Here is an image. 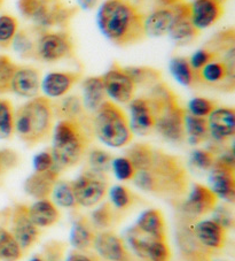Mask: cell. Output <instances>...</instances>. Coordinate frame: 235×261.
I'll return each instance as SVG.
<instances>
[{
    "mask_svg": "<svg viewBox=\"0 0 235 261\" xmlns=\"http://www.w3.org/2000/svg\"><path fill=\"white\" fill-rule=\"evenodd\" d=\"M174 0H159V6L144 16L143 30L148 37L159 38L168 36L174 23L175 14L172 8Z\"/></svg>",
    "mask_w": 235,
    "mask_h": 261,
    "instance_id": "obj_11",
    "label": "cell"
},
{
    "mask_svg": "<svg viewBox=\"0 0 235 261\" xmlns=\"http://www.w3.org/2000/svg\"><path fill=\"white\" fill-rule=\"evenodd\" d=\"M23 256V250L15 237L7 229L0 227V260L20 261Z\"/></svg>",
    "mask_w": 235,
    "mask_h": 261,
    "instance_id": "obj_34",
    "label": "cell"
},
{
    "mask_svg": "<svg viewBox=\"0 0 235 261\" xmlns=\"http://www.w3.org/2000/svg\"><path fill=\"white\" fill-rule=\"evenodd\" d=\"M66 245L65 243L52 241L45 244L43 249L44 259L46 261H62L65 255Z\"/></svg>",
    "mask_w": 235,
    "mask_h": 261,
    "instance_id": "obj_48",
    "label": "cell"
},
{
    "mask_svg": "<svg viewBox=\"0 0 235 261\" xmlns=\"http://www.w3.org/2000/svg\"><path fill=\"white\" fill-rule=\"evenodd\" d=\"M51 196L53 198L54 205H57L62 208H76L77 204L72 183L69 181H60L57 179L54 184Z\"/></svg>",
    "mask_w": 235,
    "mask_h": 261,
    "instance_id": "obj_35",
    "label": "cell"
},
{
    "mask_svg": "<svg viewBox=\"0 0 235 261\" xmlns=\"http://www.w3.org/2000/svg\"><path fill=\"white\" fill-rule=\"evenodd\" d=\"M185 136L187 137L188 143L192 145H198L209 138V130L205 118H197L189 113L185 114L184 118Z\"/></svg>",
    "mask_w": 235,
    "mask_h": 261,
    "instance_id": "obj_31",
    "label": "cell"
},
{
    "mask_svg": "<svg viewBox=\"0 0 235 261\" xmlns=\"http://www.w3.org/2000/svg\"><path fill=\"white\" fill-rule=\"evenodd\" d=\"M175 14L174 23L169 33V37L178 45H186L195 39L200 31L193 25L189 16V4L184 0H174L172 4Z\"/></svg>",
    "mask_w": 235,
    "mask_h": 261,
    "instance_id": "obj_14",
    "label": "cell"
},
{
    "mask_svg": "<svg viewBox=\"0 0 235 261\" xmlns=\"http://www.w3.org/2000/svg\"><path fill=\"white\" fill-rule=\"evenodd\" d=\"M65 261H100L97 256L84 254L82 252H71Z\"/></svg>",
    "mask_w": 235,
    "mask_h": 261,
    "instance_id": "obj_52",
    "label": "cell"
},
{
    "mask_svg": "<svg viewBox=\"0 0 235 261\" xmlns=\"http://www.w3.org/2000/svg\"><path fill=\"white\" fill-rule=\"evenodd\" d=\"M125 71L135 85H155L161 82L162 75L159 70L149 67H125Z\"/></svg>",
    "mask_w": 235,
    "mask_h": 261,
    "instance_id": "obj_36",
    "label": "cell"
},
{
    "mask_svg": "<svg viewBox=\"0 0 235 261\" xmlns=\"http://www.w3.org/2000/svg\"><path fill=\"white\" fill-rule=\"evenodd\" d=\"M134 227L154 240H166L165 220L160 210L149 208L143 211Z\"/></svg>",
    "mask_w": 235,
    "mask_h": 261,
    "instance_id": "obj_25",
    "label": "cell"
},
{
    "mask_svg": "<svg viewBox=\"0 0 235 261\" xmlns=\"http://www.w3.org/2000/svg\"><path fill=\"white\" fill-rule=\"evenodd\" d=\"M234 169L215 161L209 170V188L211 191L218 198L229 202H233L235 199Z\"/></svg>",
    "mask_w": 235,
    "mask_h": 261,
    "instance_id": "obj_19",
    "label": "cell"
},
{
    "mask_svg": "<svg viewBox=\"0 0 235 261\" xmlns=\"http://www.w3.org/2000/svg\"><path fill=\"white\" fill-rule=\"evenodd\" d=\"M133 182L140 190L169 198L183 197L189 183L182 160L156 148L151 166L135 172Z\"/></svg>",
    "mask_w": 235,
    "mask_h": 261,
    "instance_id": "obj_2",
    "label": "cell"
},
{
    "mask_svg": "<svg viewBox=\"0 0 235 261\" xmlns=\"http://www.w3.org/2000/svg\"><path fill=\"white\" fill-rule=\"evenodd\" d=\"M212 220L217 222L219 226L223 227L224 229L232 228L234 223L233 214L225 206H216L214 211H212Z\"/></svg>",
    "mask_w": 235,
    "mask_h": 261,
    "instance_id": "obj_50",
    "label": "cell"
},
{
    "mask_svg": "<svg viewBox=\"0 0 235 261\" xmlns=\"http://www.w3.org/2000/svg\"><path fill=\"white\" fill-rule=\"evenodd\" d=\"M216 2H218V3H220V4H223L224 2H226V0H216Z\"/></svg>",
    "mask_w": 235,
    "mask_h": 261,
    "instance_id": "obj_55",
    "label": "cell"
},
{
    "mask_svg": "<svg viewBox=\"0 0 235 261\" xmlns=\"http://www.w3.org/2000/svg\"><path fill=\"white\" fill-rule=\"evenodd\" d=\"M19 31V21L10 14L0 15V47L8 48Z\"/></svg>",
    "mask_w": 235,
    "mask_h": 261,
    "instance_id": "obj_39",
    "label": "cell"
},
{
    "mask_svg": "<svg viewBox=\"0 0 235 261\" xmlns=\"http://www.w3.org/2000/svg\"><path fill=\"white\" fill-rule=\"evenodd\" d=\"M12 233L19 243L21 249H30L39 237V229L31 221L28 206L16 205L12 217Z\"/></svg>",
    "mask_w": 235,
    "mask_h": 261,
    "instance_id": "obj_15",
    "label": "cell"
},
{
    "mask_svg": "<svg viewBox=\"0 0 235 261\" xmlns=\"http://www.w3.org/2000/svg\"><path fill=\"white\" fill-rule=\"evenodd\" d=\"M40 31H42V28H38L36 25L17 31L12 43L13 49L17 53V56L23 59H34L36 42H37Z\"/></svg>",
    "mask_w": 235,
    "mask_h": 261,
    "instance_id": "obj_29",
    "label": "cell"
},
{
    "mask_svg": "<svg viewBox=\"0 0 235 261\" xmlns=\"http://www.w3.org/2000/svg\"><path fill=\"white\" fill-rule=\"evenodd\" d=\"M144 15L129 0H106L97 13L100 33L117 46L137 44L146 37Z\"/></svg>",
    "mask_w": 235,
    "mask_h": 261,
    "instance_id": "obj_1",
    "label": "cell"
},
{
    "mask_svg": "<svg viewBox=\"0 0 235 261\" xmlns=\"http://www.w3.org/2000/svg\"><path fill=\"white\" fill-rule=\"evenodd\" d=\"M218 204V197L209 187L203 184H194L189 195L183 204L184 213L188 217L197 218L211 213Z\"/></svg>",
    "mask_w": 235,
    "mask_h": 261,
    "instance_id": "obj_13",
    "label": "cell"
},
{
    "mask_svg": "<svg viewBox=\"0 0 235 261\" xmlns=\"http://www.w3.org/2000/svg\"><path fill=\"white\" fill-rule=\"evenodd\" d=\"M53 111L54 114L60 116L61 120H74L87 123L86 111L84 110L82 99L77 96H70L62 99L55 106V109L53 107Z\"/></svg>",
    "mask_w": 235,
    "mask_h": 261,
    "instance_id": "obj_30",
    "label": "cell"
},
{
    "mask_svg": "<svg viewBox=\"0 0 235 261\" xmlns=\"http://www.w3.org/2000/svg\"><path fill=\"white\" fill-rule=\"evenodd\" d=\"M71 183L78 206H96L108 192V183L105 175L94 173L90 169L85 170Z\"/></svg>",
    "mask_w": 235,
    "mask_h": 261,
    "instance_id": "obj_9",
    "label": "cell"
},
{
    "mask_svg": "<svg viewBox=\"0 0 235 261\" xmlns=\"http://www.w3.org/2000/svg\"><path fill=\"white\" fill-rule=\"evenodd\" d=\"M17 10L36 27L46 30L67 28L77 13L76 8L67 6L62 0H19Z\"/></svg>",
    "mask_w": 235,
    "mask_h": 261,
    "instance_id": "obj_7",
    "label": "cell"
},
{
    "mask_svg": "<svg viewBox=\"0 0 235 261\" xmlns=\"http://www.w3.org/2000/svg\"><path fill=\"white\" fill-rule=\"evenodd\" d=\"M111 170L115 177L120 181H130L133 179L135 169L131 161L126 156H119V158L112 159Z\"/></svg>",
    "mask_w": 235,
    "mask_h": 261,
    "instance_id": "obj_46",
    "label": "cell"
},
{
    "mask_svg": "<svg viewBox=\"0 0 235 261\" xmlns=\"http://www.w3.org/2000/svg\"><path fill=\"white\" fill-rule=\"evenodd\" d=\"M17 66L7 56H0V93L11 91L12 79Z\"/></svg>",
    "mask_w": 235,
    "mask_h": 261,
    "instance_id": "obj_42",
    "label": "cell"
},
{
    "mask_svg": "<svg viewBox=\"0 0 235 261\" xmlns=\"http://www.w3.org/2000/svg\"><path fill=\"white\" fill-rule=\"evenodd\" d=\"M92 132L102 144L114 148L126 146L133 138L128 116L121 107L109 100L103 102L94 113Z\"/></svg>",
    "mask_w": 235,
    "mask_h": 261,
    "instance_id": "obj_6",
    "label": "cell"
},
{
    "mask_svg": "<svg viewBox=\"0 0 235 261\" xmlns=\"http://www.w3.org/2000/svg\"><path fill=\"white\" fill-rule=\"evenodd\" d=\"M82 79L78 71H52L44 76L40 89L46 98H61Z\"/></svg>",
    "mask_w": 235,
    "mask_h": 261,
    "instance_id": "obj_20",
    "label": "cell"
},
{
    "mask_svg": "<svg viewBox=\"0 0 235 261\" xmlns=\"http://www.w3.org/2000/svg\"><path fill=\"white\" fill-rule=\"evenodd\" d=\"M115 220L116 215L114 207L109 202H106V204L99 206L97 210L93 211L90 222H91L93 228L99 229V230H105L115 223Z\"/></svg>",
    "mask_w": 235,
    "mask_h": 261,
    "instance_id": "obj_37",
    "label": "cell"
},
{
    "mask_svg": "<svg viewBox=\"0 0 235 261\" xmlns=\"http://www.w3.org/2000/svg\"><path fill=\"white\" fill-rule=\"evenodd\" d=\"M216 161L215 153L209 150H203V148H196L191 153L189 156V163L200 170H210Z\"/></svg>",
    "mask_w": 235,
    "mask_h": 261,
    "instance_id": "obj_45",
    "label": "cell"
},
{
    "mask_svg": "<svg viewBox=\"0 0 235 261\" xmlns=\"http://www.w3.org/2000/svg\"><path fill=\"white\" fill-rule=\"evenodd\" d=\"M107 97L120 103H128L134 98L137 85L119 64L112 65L101 76Z\"/></svg>",
    "mask_w": 235,
    "mask_h": 261,
    "instance_id": "obj_10",
    "label": "cell"
},
{
    "mask_svg": "<svg viewBox=\"0 0 235 261\" xmlns=\"http://www.w3.org/2000/svg\"><path fill=\"white\" fill-rule=\"evenodd\" d=\"M14 135V111L10 100L0 99V139H10Z\"/></svg>",
    "mask_w": 235,
    "mask_h": 261,
    "instance_id": "obj_38",
    "label": "cell"
},
{
    "mask_svg": "<svg viewBox=\"0 0 235 261\" xmlns=\"http://www.w3.org/2000/svg\"><path fill=\"white\" fill-rule=\"evenodd\" d=\"M197 82L221 88L224 90L234 89L235 74L230 73L227 67L219 60L211 61L202 69L196 71Z\"/></svg>",
    "mask_w": 235,
    "mask_h": 261,
    "instance_id": "obj_22",
    "label": "cell"
},
{
    "mask_svg": "<svg viewBox=\"0 0 235 261\" xmlns=\"http://www.w3.org/2000/svg\"><path fill=\"white\" fill-rule=\"evenodd\" d=\"M217 261H221V260H217Z\"/></svg>",
    "mask_w": 235,
    "mask_h": 261,
    "instance_id": "obj_57",
    "label": "cell"
},
{
    "mask_svg": "<svg viewBox=\"0 0 235 261\" xmlns=\"http://www.w3.org/2000/svg\"><path fill=\"white\" fill-rule=\"evenodd\" d=\"M209 137L216 143H225L235 134V112L229 107H216L208 116Z\"/></svg>",
    "mask_w": 235,
    "mask_h": 261,
    "instance_id": "obj_16",
    "label": "cell"
},
{
    "mask_svg": "<svg viewBox=\"0 0 235 261\" xmlns=\"http://www.w3.org/2000/svg\"><path fill=\"white\" fill-rule=\"evenodd\" d=\"M155 148L144 143H138L126 151V158L133 165L135 172L144 170L151 166Z\"/></svg>",
    "mask_w": 235,
    "mask_h": 261,
    "instance_id": "obj_33",
    "label": "cell"
},
{
    "mask_svg": "<svg viewBox=\"0 0 235 261\" xmlns=\"http://www.w3.org/2000/svg\"><path fill=\"white\" fill-rule=\"evenodd\" d=\"M60 175V170L56 167L47 170V172L34 173L25 179L24 191L26 195L35 199H47L51 196L54 184L56 183Z\"/></svg>",
    "mask_w": 235,
    "mask_h": 261,
    "instance_id": "obj_24",
    "label": "cell"
},
{
    "mask_svg": "<svg viewBox=\"0 0 235 261\" xmlns=\"http://www.w3.org/2000/svg\"><path fill=\"white\" fill-rule=\"evenodd\" d=\"M215 60H217V56L214 52L210 51V49H208V48L197 49V51L194 52L191 56V58L188 59L189 65L192 66V68L195 71H198L200 69H202L205 65H208L209 62L215 61Z\"/></svg>",
    "mask_w": 235,
    "mask_h": 261,
    "instance_id": "obj_47",
    "label": "cell"
},
{
    "mask_svg": "<svg viewBox=\"0 0 235 261\" xmlns=\"http://www.w3.org/2000/svg\"><path fill=\"white\" fill-rule=\"evenodd\" d=\"M216 109V103L208 98L195 97L189 100L187 113L197 118H208L212 111Z\"/></svg>",
    "mask_w": 235,
    "mask_h": 261,
    "instance_id": "obj_44",
    "label": "cell"
},
{
    "mask_svg": "<svg viewBox=\"0 0 235 261\" xmlns=\"http://www.w3.org/2000/svg\"><path fill=\"white\" fill-rule=\"evenodd\" d=\"M112 156L109 153L94 148L89 153V169L94 173L105 175L111 170Z\"/></svg>",
    "mask_w": 235,
    "mask_h": 261,
    "instance_id": "obj_40",
    "label": "cell"
},
{
    "mask_svg": "<svg viewBox=\"0 0 235 261\" xmlns=\"http://www.w3.org/2000/svg\"><path fill=\"white\" fill-rule=\"evenodd\" d=\"M109 197L112 206L117 210H126L133 204L134 197L128 188L123 186H115L109 190Z\"/></svg>",
    "mask_w": 235,
    "mask_h": 261,
    "instance_id": "obj_43",
    "label": "cell"
},
{
    "mask_svg": "<svg viewBox=\"0 0 235 261\" xmlns=\"http://www.w3.org/2000/svg\"><path fill=\"white\" fill-rule=\"evenodd\" d=\"M195 240L205 249H223L226 243V229L214 220H203L197 222L193 228Z\"/></svg>",
    "mask_w": 235,
    "mask_h": 261,
    "instance_id": "obj_23",
    "label": "cell"
},
{
    "mask_svg": "<svg viewBox=\"0 0 235 261\" xmlns=\"http://www.w3.org/2000/svg\"><path fill=\"white\" fill-rule=\"evenodd\" d=\"M155 115V130L166 141L182 143L185 136L184 118L186 114L178 98L168 85L160 82L152 87L148 96Z\"/></svg>",
    "mask_w": 235,
    "mask_h": 261,
    "instance_id": "obj_5",
    "label": "cell"
},
{
    "mask_svg": "<svg viewBox=\"0 0 235 261\" xmlns=\"http://www.w3.org/2000/svg\"><path fill=\"white\" fill-rule=\"evenodd\" d=\"M17 163H19V156H17L14 151H0V175L7 172V170L14 168Z\"/></svg>",
    "mask_w": 235,
    "mask_h": 261,
    "instance_id": "obj_51",
    "label": "cell"
},
{
    "mask_svg": "<svg viewBox=\"0 0 235 261\" xmlns=\"http://www.w3.org/2000/svg\"><path fill=\"white\" fill-rule=\"evenodd\" d=\"M74 52V42L68 31L42 29L36 42L34 59L46 64H54L72 57Z\"/></svg>",
    "mask_w": 235,
    "mask_h": 261,
    "instance_id": "obj_8",
    "label": "cell"
},
{
    "mask_svg": "<svg viewBox=\"0 0 235 261\" xmlns=\"http://www.w3.org/2000/svg\"><path fill=\"white\" fill-rule=\"evenodd\" d=\"M107 101V94L101 76L89 77L83 82L82 102L87 113H96L103 102Z\"/></svg>",
    "mask_w": 235,
    "mask_h": 261,
    "instance_id": "obj_26",
    "label": "cell"
},
{
    "mask_svg": "<svg viewBox=\"0 0 235 261\" xmlns=\"http://www.w3.org/2000/svg\"><path fill=\"white\" fill-rule=\"evenodd\" d=\"M40 74L34 67H17L12 79L11 91L22 98H36L40 91Z\"/></svg>",
    "mask_w": 235,
    "mask_h": 261,
    "instance_id": "obj_21",
    "label": "cell"
},
{
    "mask_svg": "<svg viewBox=\"0 0 235 261\" xmlns=\"http://www.w3.org/2000/svg\"><path fill=\"white\" fill-rule=\"evenodd\" d=\"M223 14V4L216 0H193L189 4V16L193 25L198 31L216 24Z\"/></svg>",
    "mask_w": 235,
    "mask_h": 261,
    "instance_id": "obj_18",
    "label": "cell"
},
{
    "mask_svg": "<svg viewBox=\"0 0 235 261\" xmlns=\"http://www.w3.org/2000/svg\"><path fill=\"white\" fill-rule=\"evenodd\" d=\"M144 260L147 261H170L171 251L166 240L149 241L144 252Z\"/></svg>",
    "mask_w": 235,
    "mask_h": 261,
    "instance_id": "obj_41",
    "label": "cell"
},
{
    "mask_svg": "<svg viewBox=\"0 0 235 261\" xmlns=\"http://www.w3.org/2000/svg\"><path fill=\"white\" fill-rule=\"evenodd\" d=\"M52 155L56 168L74 167L87 151L92 139V125L74 120L62 119L52 132Z\"/></svg>",
    "mask_w": 235,
    "mask_h": 261,
    "instance_id": "obj_3",
    "label": "cell"
},
{
    "mask_svg": "<svg viewBox=\"0 0 235 261\" xmlns=\"http://www.w3.org/2000/svg\"><path fill=\"white\" fill-rule=\"evenodd\" d=\"M29 261H46V260H45L44 258H42V256L36 255V256H33V258H31Z\"/></svg>",
    "mask_w": 235,
    "mask_h": 261,
    "instance_id": "obj_54",
    "label": "cell"
},
{
    "mask_svg": "<svg viewBox=\"0 0 235 261\" xmlns=\"http://www.w3.org/2000/svg\"><path fill=\"white\" fill-rule=\"evenodd\" d=\"M97 233L86 217H79L72 223L69 242L72 247L78 251H87L93 246Z\"/></svg>",
    "mask_w": 235,
    "mask_h": 261,
    "instance_id": "obj_28",
    "label": "cell"
},
{
    "mask_svg": "<svg viewBox=\"0 0 235 261\" xmlns=\"http://www.w3.org/2000/svg\"><path fill=\"white\" fill-rule=\"evenodd\" d=\"M28 213L35 226L48 228L60 220V212L56 205L48 199H39L28 207Z\"/></svg>",
    "mask_w": 235,
    "mask_h": 261,
    "instance_id": "obj_27",
    "label": "cell"
},
{
    "mask_svg": "<svg viewBox=\"0 0 235 261\" xmlns=\"http://www.w3.org/2000/svg\"><path fill=\"white\" fill-rule=\"evenodd\" d=\"M56 167L54 164L52 153L49 151H43L37 153L33 159V168L36 173L47 172V170Z\"/></svg>",
    "mask_w": 235,
    "mask_h": 261,
    "instance_id": "obj_49",
    "label": "cell"
},
{
    "mask_svg": "<svg viewBox=\"0 0 235 261\" xmlns=\"http://www.w3.org/2000/svg\"><path fill=\"white\" fill-rule=\"evenodd\" d=\"M2 6H3V0H0V8H2Z\"/></svg>",
    "mask_w": 235,
    "mask_h": 261,
    "instance_id": "obj_56",
    "label": "cell"
},
{
    "mask_svg": "<svg viewBox=\"0 0 235 261\" xmlns=\"http://www.w3.org/2000/svg\"><path fill=\"white\" fill-rule=\"evenodd\" d=\"M98 0H77L78 6L84 11H90L92 8L96 7Z\"/></svg>",
    "mask_w": 235,
    "mask_h": 261,
    "instance_id": "obj_53",
    "label": "cell"
},
{
    "mask_svg": "<svg viewBox=\"0 0 235 261\" xmlns=\"http://www.w3.org/2000/svg\"><path fill=\"white\" fill-rule=\"evenodd\" d=\"M129 124L132 134L148 136L155 130V115L148 97L133 98L130 101Z\"/></svg>",
    "mask_w": 235,
    "mask_h": 261,
    "instance_id": "obj_12",
    "label": "cell"
},
{
    "mask_svg": "<svg viewBox=\"0 0 235 261\" xmlns=\"http://www.w3.org/2000/svg\"><path fill=\"white\" fill-rule=\"evenodd\" d=\"M93 247L106 261H135L134 256L126 249L123 240L111 231L98 233Z\"/></svg>",
    "mask_w": 235,
    "mask_h": 261,
    "instance_id": "obj_17",
    "label": "cell"
},
{
    "mask_svg": "<svg viewBox=\"0 0 235 261\" xmlns=\"http://www.w3.org/2000/svg\"><path fill=\"white\" fill-rule=\"evenodd\" d=\"M169 69L170 74L172 75L175 82H178L180 85H184V87H193L194 84L197 83L196 71L189 65L187 58H172L169 64Z\"/></svg>",
    "mask_w": 235,
    "mask_h": 261,
    "instance_id": "obj_32",
    "label": "cell"
},
{
    "mask_svg": "<svg viewBox=\"0 0 235 261\" xmlns=\"http://www.w3.org/2000/svg\"><path fill=\"white\" fill-rule=\"evenodd\" d=\"M53 105L46 97L33 98L14 114V133L29 146L47 139L54 128Z\"/></svg>",
    "mask_w": 235,
    "mask_h": 261,
    "instance_id": "obj_4",
    "label": "cell"
}]
</instances>
